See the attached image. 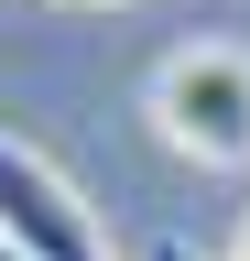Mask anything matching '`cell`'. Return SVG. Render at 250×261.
I'll return each mask as SVG.
<instances>
[{
    "mask_svg": "<svg viewBox=\"0 0 250 261\" xmlns=\"http://www.w3.org/2000/svg\"><path fill=\"white\" fill-rule=\"evenodd\" d=\"M229 261H250V218H239V250H229Z\"/></svg>",
    "mask_w": 250,
    "mask_h": 261,
    "instance_id": "277c9868",
    "label": "cell"
},
{
    "mask_svg": "<svg viewBox=\"0 0 250 261\" xmlns=\"http://www.w3.org/2000/svg\"><path fill=\"white\" fill-rule=\"evenodd\" d=\"M0 240H11L22 261H109L98 207H87L33 142H11V130H0Z\"/></svg>",
    "mask_w": 250,
    "mask_h": 261,
    "instance_id": "7a4b0ae2",
    "label": "cell"
},
{
    "mask_svg": "<svg viewBox=\"0 0 250 261\" xmlns=\"http://www.w3.org/2000/svg\"><path fill=\"white\" fill-rule=\"evenodd\" d=\"M152 130L196 163H250V44H185L152 65Z\"/></svg>",
    "mask_w": 250,
    "mask_h": 261,
    "instance_id": "6da1fadb",
    "label": "cell"
},
{
    "mask_svg": "<svg viewBox=\"0 0 250 261\" xmlns=\"http://www.w3.org/2000/svg\"><path fill=\"white\" fill-rule=\"evenodd\" d=\"M0 261H22V250H11V240H0Z\"/></svg>",
    "mask_w": 250,
    "mask_h": 261,
    "instance_id": "5b68a950",
    "label": "cell"
},
{
    "mask_svg": "<svg viewBox=\"0 0 250 261\" xmlns=\"http://www.w3.org/2000/svg\"><path fill=\"white\" fill-rule=\"evenodd\" d=\"M142 261H196V250H185V240H152V250H142Z\"/></svg>",
    "mask_w": 250,
    "mask_h": 261,
    "instance_id": "3957f363",
    "label": "cell"
}]
</instances>
